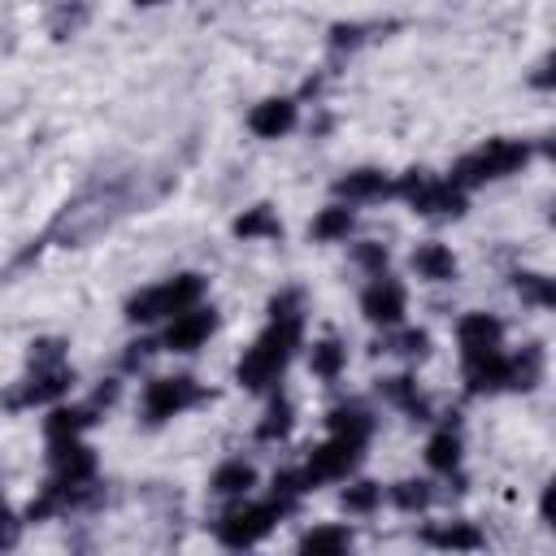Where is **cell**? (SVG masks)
I'll return each instance as SVG.
<instances>
[{
	"label": "cell",
	"instance_id": "obj_1",
	"mask_svg": "<svg viewBox=\"0 0 556 556\" xmlns=\"http://www.w3.org/2000/svg\"><path fill=\"white\" fill-rule=\"evenodd\" d=\"M174 174H156V169H143V165H126V169H96L61 208L56 217L48 222V230L39 239H30V248L17 256V265L35 261L43 248H83L91 243L96 235L113 230L122 217L156 204L165 191H169Z\"/></svg>",
	"mask_w": 556,
	"mask_h": 556
},
{
	"label": "cell",
	"instance_id": "obj_2",
	"mask_svg": "<svg viewBox=\"0 0 556 556\" xmlns=\"http://www.w3.org/2000/svg\"><path fill=\"white\" fill-rule=\"evenodd\" d=\"M300 339H304V317H300V313L269 317V326H265V330L256 334V343L243 352L235 378H239L248 391H269V387L282 378V369L291 365Z\"/></svg>",
	"mask_w": 556,
	"mask_h": 556
},
{
	"label": "cell",
	"instance_id": "obj_3",
	"mask_svg": "<svg viewBox=\"0 0 556 556\" xmlns=\"http://www.w3.org/2000/svg\"><path fill=\"white\" fill-rule=\"evenodd\" d=\"M526 161H530V143H521V139H486L482 148L465 152V156L452 165L447 178H452L460 191H469V187H486V182H495V178L517 174Z\"/></svg>",
	"mask_w": 556,
	"mask_h": 556
},
{
	"label": "cell",
	"instance_id": "obj_4",
	"mask_svg": "<svg viewBox=\"0 0 556 556\" xmlns=\"http://www.w3.org/2000/svg\"><path fill=\"white\" fill-rule=\"evenodd\" d=\"M291 508H295V504L282 500V495L243 500V504H235V508L222 513V521H217V543H222V547H256Z\"/></svg>",
	"mask_w": 556,
	"mask_h": 556
},
{
	"label": "cell",
	"instance_id": "obj_5",
	"mask_svg": "<svg viewBox=\"0 0 556 556\" xmlns=\"http://www.w3.org/2000/svg\"><path fill=\"white\" fill-rule=\"evenodd\" d=\"M204 300V278L200 274H178V278H165L156 287H143L139 295L126 300V317L135 326H148V321H161V317H174L191 304Z\"/></svg>",
	"mask_w": 556,
	"mask_h": 556
},
{
	"label": "cell",
	"instance_id": "obj_6",
	"mask_svg": "<svg viewBox=\"0 0 556 556\" xmlns=\"http://www.w3.org/2000/svg\"><path fill=\"white\" fill-rule=\"evenodd\" d=\"M391 195L408 200L413 213L421 217H460L465 213V191L452 178H434L426 169H408L391 182Z\"/></svg>",
	"mask_w": 556,
	"mask_h": 556
},
{
	"label": "cell",
	"instance_id": "obj_7",
	"mask_svg": "<svg viewBox=\"0 0 556 556\" xmlns=\"http://www.w3.org/2000/svg\"><path fill=\"white\" fill-rule=\"evenodd\" d=\"M208 400V391L191 378V374H169V378H152L148 387H143V400H139V417L148 421V426H165V421H174V417H182L187 408H195V404H204Z\"/></svg>",
	"mask_w": 556,
	"mask_h": 556
},
{
	"label": "cell",
	"instance_id": "obj_8",
	"mask_svg": "<svg viewBox=\"0 0 556 556\" xmlns=\"http://www.w3.org/2000/svg\"><path fill=\"white\" fill-rule=\"evenodd\" d=\"M361 452H365V443H352V439H343V434H330V439H326L321 447H313V456L300 465L304 486L317 491V486H326V482H348L352 469L361 465Z\"/></svg>",
	"mask_w": 556,
	"mask_h": 556
},
{
	"label": "cell",
	"instance_id": "obj_9",
	"mask_svg": "<svg viewBox=\"0 0 556 556\" xmlns=\"http://www.w3.org/2000/svg\"><path fill=\"white\" fill-rule=\"evenodd\" d=\"M74 387V369L70 365H48V369H30L9 395H4V408H35V404H56L61 395H70Z\"/></svg>",
	"mask_w": 556,
	"mask_h": 556
},
{
	"label": "cell",
	"instance_id": "obj_10",
	"mask_svg": "<svg viewBox=\"0 0 556 556\" xmlns=\"http://www.w3.org/2000/svg\"><path fill=\"white\" fill-rule=\"evenodd\" d=\"M213 330H217V313L204 308V304H191V308H182V313L169 317L161 348H165V352H195V348L208 343Z\"/></svg>",
	"mask_w": 556,
	"mask_h": 556
},
{
	"label": "cell",
	"instance_id": "obj_11",
	"mask_svg": "<svg viewBox=\"0 0 556 556\" xmlns=\"http://www.w3.org/2000/svg\"><path fill=\"white\" fill-rule=\"evenodd\" d=\"M404 308H408V295H404V287H400L395 278H387V274H374V282L361 291V313H365L374 326H382V330L400 326V321H404Z\"/></svg>",
	"mask_w": 556,
	"mask_h": 556
},
{
	"label": "cell",
	"instance_id": "obj_12",
	"mask_svg": "<svg viewBox=\"0 0 556 556\" xmlns=\"http://www.w3.org/2000/svg\"><path fill=\"white\" fill-rule=\"evenodd\" d=\"M48 469H52V482H65V486L91 482L96 478V452L83 439H56V443H48Z\"/></svg>",
	"mask_w": 556,
	"mask_h": 556
},
{
	"label": "cell",
	"instance_id": "obj_13",
	"mask_svg": "<svg viewBox=\"0 0 556 556\" xmlns=\"http://www.w3.org/2000/svg\"><path fill=\"white\" fill-rule=\"evenodd\" d=\"M456 343H460V361L486 356V352L504 348V321L491 313H465L456 321Z\"/></svg>",
	"mask_w": 556,
	"mask_h": 556
},
{
	"label": "cell",
	"instance_id": "obj_14",
	"mask_svg": "<svg viewBox=\"0 0 556 556\" xmlns=\"http://www.w3.org/2000/svg\"><path fill=\"white\" fill-rule=\"evenodd\" d=\"M465 391H469V395H495V391H508V356H504V348L465 361Z\"/></svg>",
	"mask_w": 556,
	"mask_h": 556
},
{
	"label": "cell",
	"instance_id": "obj_15",
	"mask_svg": "<svg viewBox=\"0 0 556 556\" xmlns=\"http://www.w3.org/2000/svg\"><path fill=\"white\" fill-rule=\"evenodd\" d=\"M96 421H100V408L91 400L87 404H56L43 417V434H48V443H56V439H83V430L96 426Z\"/></svg>",
	"mask_w": 556,
	"mask_h": 556
},
{
	"label": "cell",
	"instance_id": "obj_16",
	"mask_svg": "<svg viewBox=\"0 0 556 556\" xmlns=\"http://www.w3.org/2000/svg\"><path fill=\"white\" fill-rule=\"evenodd\" d=\"M291 126H295V100H282V96L261 100V104L248 113V130H252L256 139H282Z\"/></svg>",
	"mask_w": 556,
	"mask_h": 556
},
{
	"label": "cell",
	"instance_id": "obj_17",
	"mask_svg": "<svg viewBox=\"0 0 556 556\" xmlns=\"http://www.w3.org/2000/svg\"><path fill=\"white\" fill-rule=\"evenodd\" d=\"M334 195L348 204H374L391 195V178L382 169H352L343 178H334Z\"/></svg>",
	"mask_w": 556,
	"mask_h": 556
},
{
	"label": "cell",
	"instance_id": "obj_18",
	"mask_svg": "<svg viewBox=\"0 0 556 556\" xmlns=\"http://www.w3.org/2000/svg\"><path fill=\"white\" fill-rule=\"evenodd\" d=\"M378 391H382V400L387 404H395L400 413H408L413 421H430L434 413H430V400L417 391V382L408 378V374H395V378H382L378 382Z\"/></svg>",
	"mask_w": 556,
	"mask_h": 556
},
{
	"label": "cell",
	"instance_id": "obj_19",
	"mask_svg": "<svg viewBox=\"0 0 556 556\" xmlns=\"http://www.w3.org/2000/svg\"><path fill=\"white\" fill-rule=\"evenodd\" d=\"M421 543H426V547H439V552H478V547H486V539H482L469 521L426 526V530H421Z\"/></svg>",
	"mask_w": 556,
	"mask_h": 556
},
{
	"label": "cell",
	"instance_id": "obj_20",
	"mask_svg": "<svg viewBox=\"0 0 556 556\" xmlns=\"http://www.w3.org/2000/svg\"><path fill=\"white\" fill-rule=\"evenodd\" d=\"M252 486H256V469L248 460H239V456L235 460H222L213 469V478H208V491L222 495V500H243Z\"/></svg>",
	"mask_w": 556,
	"mask_h": 556
},
{
	"label": "cell",
	"instance_id": "obj_21",
	"mask_svg": "<svg viewBox=\"0 0 556 556\" xmlns=\"http://www.w3.org/2000/svg\"><path fill=\"white\" fill-rule=\"evenodd\" d=\"M413 274L426 282H452L456 278V256L443 243H417L413 248Z\"/></svg>",
	"mask_w": 556,
	"mask_h": 556
},
{
	"label": "cell",
	"instance_id": "obj_22",
	"mask_svg": "<svg viewBox=\"0 0 556 556\" xmlns=\"http://www.w3.org/2000/svg\"><path fill=\"white\" fill-rule=\"evenodd\" d=\"M326 426H330V434H343V439H352V443H369V434H374V413H369L365 404H339V408H330Z\"/></svg>",
	"mask_w": 556,
	"mask_h": 556
},
{
	"label": "cell",
	"instance_id": "obj_23",
	"mask_svg": "<svg viewBox=\"0 0 556 556\" xmlns=\"http://www.w3.org/2000/svg\"><path fill=\"white\" fill-rule=\"evenodd\" d=\"M426 465H430L434 473H447V478L460 469V430H456V426H443V430L430 434V443H426Z\"/></svg>",
	"mask_w": 556,
	"mask_h": 556
},
{
	"label": "cell",
	"instance_id": "obj_24",
	"mask_svg": "<svg viewBox=\"0 0 556 556\" xmlns=\"http://www.w3.org/2000/svg\"><path fill=\"white\" fill-rule=\"evenodd\" d=\"M230 230H235L239 239H282V222H278V213H274L269 204H252L248 213L235 217Z\"/></svg>",
	"mask_w": 556,
	"mask_h": 556
},
{
	"label": "cell",
	"instance_id": "obj_25",
	"mask_svg": "<svg viewBox=\"0 0 556 556\" xmlns=\"http://www.w3.org/2000/svg\"><path fill=\"white\" fill-rule=\"evenodd\" d=\"M352 204H330V208H321L317 217H313V226H308V235L317 239V243H339V239H348L352 235Z\"/></svg>",
	"mask_w": 556,
	"mask_h": 556
},
{
	"label": "cell",
	"instance_id": "obj_26",
	"mask_svg": "<svg viewBox=\"0 0 556 556\" xmlns=\"http://www.w3.org/2000/svg\"><path fill=\"white\" fill-rule=\"evenodd\" d=\"M308 369L321 378V382H334L343 369H348V348L339 339H317L308 348Z\"/></svg>",
	"mask_w": 556,
	"mask_h": 556
},
{
	"label": "cell",
	"instance_id": "obj_27",
	"mask_svg": "<svg viewBox=\"0 0 556 556\" xmlns=\"http://www.w3.org/2000/svg\"><path fill=\"white\" fill-rule=\"evenodd\" d=\"M543 378V348L530 343L517 356H508V391H530Z\"/></svg>",
	"mask_w": 556,
	"mask_h": 556
},
{
	"label": "cell",
	"instance_id": "obj_28",
	"mask_svg": "<svg viewBox=\"0 0 556 556\" xmlns=\"http://www.w3.org/2000/svg\"><path fill=\"white\" fill-rule=\"evenodd\" d=\"M352 547V530L348 526H313L304 539H300V552L304 556H339Z\"/></svg>",
	"mask_w": 556,
	"mask_h": 556
},
{
	"label": "cell",
	"instance_id": "obj_29",
	"mask_svg": "<svg viewBox=\"0 0 556 556\" xmlns=\"http://www.w3.org/2000/svg\"><path fill=\"white\" fill-rule=\"evenodd\" d=\"M291 426H295V408H291L282 395H274V404L265 408V417H261V426H256V439H261V443L287 439V434H291Z\"/></svg>",
	"mask_w": 556,
	"mask_h": 556
},
{
	"label": "cell",
	"instance_id": "obj_30",
	"mask_svg": "<svg viewBox=\"0 0 556 556\" xmlns=\"http://www.w3.org/2000/svg\"><path fill=\"white\" fill-rule=\"evenodd\" d=\"M513 291L534 308H552L556 304V287H552L547 274H513Z\"/></svg>",
	"mask_w": 556,
	"mask_h": 556
},
{
	"label": "cell",
	"instance_id": "obj_31",
	"mask_svg": "<svg viewBox=\"0 0 556 556\" xmlns=\"http://www.w3.org/2000/svg\"><path fill=\"white\" fill-rule=\"evenodd\" d=\"M391 330H395V326H391ZM378 348H382V352H395V356H408V361H421V356L430 352V334H426V330H395V334H387Z\"/></svg>",
	"mask_w": 556,
	"mask_h": 556
},
{
	"label": "cell",
	"instance_id": "obj_32",
	"mask_svg": "<svg viewBox=\"0 0 556 556\" xmlns=\"http://www.w3.org/2000/svg\"><path fill=\"white\" fill-rule=\"evenodd\" d=\"M430 500H434V491L421 478H404V482L391 486V504L404 508V513H421V508H430Z\"/></svg>",
	"mask_w": 556,
	"mask_h": 556
},
{
	"label": "cell",
	"instance_id": "obj_33",
	"mask_svg": "<svg viewBox=\"0 0 556 556\" xmlns=\"http://www.w3.org/2000/svg\"><path fill=\"white\" fill-rule=\"evenodd\" d=\"M343 508L348 513H356V517H369L378 504H382V486L378 482H352V486H343Z\"/></svg>",
	"mask_w": 556,
	"mask_h": 556
},
{
	"label": "cell",
	"instance_id": "obj_34",
	"mask_svg": "<svg viewBox=\"0 0 556 556\" xmlns=\"http://www.w3.org/2000/svg\"><path fill=\"white\" fill-rule=\"evenodd\" d=\"M65 365V339H35L30 343V369Z\"/></svg>",
	"mask_w": 556,
	"mask_h": 556
},
{
	"label": "cell",
	"instance_id": "obj_35",
	"mask_svg": "<svg viewBox=\"0 0 556 556\" xmlns=\"http://www.w3.org/2000/svg\"><path fill=\"white\" fill-rule=\"evenodd\" d=\"M356 261H361L369 274H387V248H382V243H356Z\"/></svg>",
	"mask_w": 556,
	"mask_h": 556
},
{
	"label": "cell",
	"instance_id": "obj_36",
	"mask_svg": "<svg viewBox=\"0 0 556 556\" xmlns=\"http://www.w3.org/2000/svg\"><path fill=\"white\" fill-rule=\"evenodd\" d=\"M22 539V517L0 500V547H13Z\"/></svg>",
	"mask_w": 556,
	"mask_h": 556
},
{
	"label": "cell",
	"instance_id": "obj_37",
	"mask_svg": "<svg viewBox=\"0 0 556 556\" xmlns=\"http://www.w3.org/2000/svg\"><path fill=\"white\" fill-rule=\"evenodd\" d=\"M282 313H300V291H295V287H282V291L269 300V317H282Z\"/></svg>",
	"mask_w": 556,
	"mask_h": 556
},
{
	"label": "cell",
	"instance_id": "obj_38",
	"mask_svg": "<svg viewBox=\"0 0 556 556\" xmlns=\"http://www.w3.org/2000/svg\"><path fill=\"white\" fill-rule=\"evenodd\" d=\"M152 352H156V343H152V339H139V343H130V348H126L122 365H126V369H139V365H148V361H152Z\"/></svg>",
	"mask_w": 556,
	"mask_h": 556
},
{
	"label": "cell",
	"instance_id": "obj_39",
	"mask_svg": "<svg viewBox=\"0 0 556 556\" xmlns=\"http://www.w3.org/2000/svg\"><path fill=\"white\" fill-rule=\"evenodd\" d=\"M135 4H143V9H148V4H161V0H135Z\"/></svg>",
	"mask_w": 556,
	"mask_h": 556
}]
</instances>
